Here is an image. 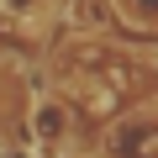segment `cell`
Returning <instances> with one entry per match:
<instances>
[{"mask_svg":"<svg viewBox=\"0 0 158 158\" xmlns=\"http://www.w3.org/2000/svg\"><path fill=\"white\" fill-rule=\"evenodd\" d=\"M37 137H42V142L69 137V111H63V106H53V100H42V106H37Z\"/></svg>","mask_w":158,"mask_h":158,"instance_id":"obj_1","label":"cell"},{"mask_svg":"<svg viewBox=\"0 0 158 158\" xmlns=\"http://www.w3.org/2000/svg\"><path fill=\"white\" fill-rule=\"evenodd\" d=\"M6 6H11V11H32L37 0H6Z\"/></svg>","mask_w":158,"mask_h":158,"instance_id":"obj_2","label":"cell"}]
</instances>
